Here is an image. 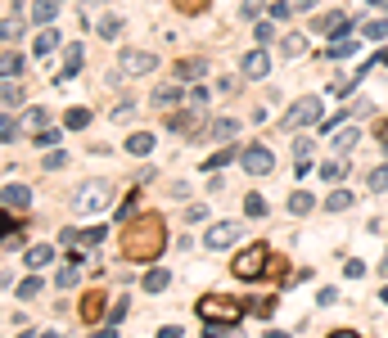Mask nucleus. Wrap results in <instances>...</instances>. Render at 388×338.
I'll use <instances>...</instances> for the list:
<instances>
[{"instance_id": "obj_1", "label": "nucleus", "mask_w": 388, "mask_h": 338, "mask_svg": "<svg viewBox=\"0 0 388 338\" xmlns=\"http://www.w3.org/2000/svg\"><path fill=\"white\" fill-rule=\"evenodd\" d=\"M163 244H167V226L158 212H140L122 230V257H131V262H154L163 253Z\"/></svg>"}, {"instance_id": "obj_2", "label": "nucleus", "mask_w": 388, "mask_h": 338, "mask_svg": "<svg viewBox=\"0 0 388 338\" xmlns=\"http://www.w3.org/2000/svg\"><path fill=\"white\" fill-rule=\"evenodd\" d=\"M199 316L212 325H235L244 316V302L240 298H226V293H208V298H199Z\"/></svg>"}, {"instance_id": "obj_3", "label": "nucleus", "mask_w": 388, "mask_h": 338, "mask_svg": "<svg viewBox=\"0 0 388 338\" xmlns=\"http://www.w3.org/2000/svg\"><path fill=\"white\" fill-rule=\"evenodd\" d=\"M267 266H271V248H267V244H249L244 253H235V266H231V270H235L240 279H258Z\"/></svg>"}, {"instance_id": "obj_4", "label": "nucleus", "mask_w": 388, "mask_h": 338, "mask_svg": "<svg viewBox=\"0 0 388 338\" xmlns=\"http://www.w3.org/2000/svg\"><path fill=\"white\" fill-rule=\"evenodd\" d=\"M316 118H320V100H316V95H307V100H298V104L285 113V127L298 131V127H307V122H316Z\"/></svg>"}, {"instance_id": "obj_5", "label": "nucleus", "mask_w": 388, "mask_h": 338, "mask_svg": "<svg viewBox=\"0 0 388 338\" xmlns=\"http://www.w3.org/2000/svg\"><path fill=\"white\" fill-rule=\"evenodd\" d=\"M109 203V180H91V185H82L77 194V212H95Z\"/></svg>"}, {"instance_id": "obj_6", "label": "nucleus", "mask_w": 388, "mask_h": 338, "mask_svg": "<svg viewBox=\"0 0 388 338\" xmlns=\"http://www.w3.org/2000/svg\"><path fill=\"white\" fill-rule=\"evenodd\" d=\"M77 312H82V321H86V325H95L100 316H104V293H100V289H91V293L82 298V307H77Z\"/></svg>"}, {"instance_id": "obj_7", "label": "nucleus", "mask_w": 388, "mask_h": 338, "mask_svg": "<svg viewBox=\"0 0 388 338\" xmlns=\"http://www.w3.org/2000/svg\"><path fill=\"white\" fill-rule=\"evenodd\" d=\"M271 162H276V158H271V153L262 149V144H253V149L244 153V167H249L253 176H262V171H271Z\"/></svg>"}, {"instance_id": "obj_8", "label": "nucleus", "mask_w": 388, "mask_h": 338, "mask_svg": "<svg viewBox=\"0 0 388 338\" xmlns=\"http://www.w3.org/2000/svg\"><path fill=\"white\" fill-rule=\"evenodd\" d=\"M158 59L154 54H140V50H122V72H149Z\"/></svg>"}, {"instance_id": "obj_9", "label": "nucleus", "mask_w": 388, "mask_h": 338, "mask_svg": "<svg viewBox=\"0 0 388 338\" xmlns=\"http://www.w3.org/2000/svg\"><path fill=\"white\" fill-rule=\"evenodd\" d=\"M267 68H271L267 50H253V54H244V77H267Z\"/></svg>"}, {"instance_id": "obj_10", "label": "nucleus", "mask_w": 388, "mask_h": 338, "mask_svg": "<svg viewBox=\"0 0 388 338\" xmlns=\"http://www.w3.org/2000/svg\"><path fill=\"white\" fill-rule=\"evenodd\" d=\"M231 239H235V226H231V221H222V226L208 230V248H226Z\"/></svg>"}, {"instance_id": "obj_11", "label": "nucleus", "mask_w": 388, "mask_h": 338, "mask_svg": "<svg viewBox=\"0 0 388 338\" xmlns=\"http://www.w3.org/2000/svg\"><path fill=\"white\" fill-rule=\"evenodd\" d=\"M280 50H285V54H302V50H307V36H302V32H289L285 41H280Z\"/></svg>"}, {"instance_id": "obj_12", "label": "nucleus", "mask_w": 388, "mask_h": 338, "mask_svg": "<svg viewBox=\"0 0 388 338\" xmlns=\"http://www.w3.org/2000/svg\"><path fill=\"white\" fill-rule=\"evenodd\" d=\"M5 203L9 208H27V190L23 185H5Z\"/></svg>"}, {"instance_id": "obj_13", "label": "nucleus", "mask_w": 388, "mask_h": 338, "mask_svg": "<svg viewBox=\"0 0 388 338\" xmlns=\"http://www.w3.org/2000/svg\"><path fill=\"white\" fill-rule=\"evenodd\" d=\"M176 9H181V14H203L208 5H212V0H172Z\"/></svg>"}, {"instance_id": "obj_14", "label": "nucleus", "mask_w": 388, "mask_h": 338, "mask_svg": "<svg viewBox=\"0 0 388 338\" xmlns=\"http://www.w3.org/2000/svg\"><path fill=\"white\" fill-rule=\"evenodd\" d=\"M127 149H131V153H149V149H154V135H131Z\"/></svg>"}, {"instance_id": "obj_15", "label": "nucleus", "mask_w": 388, "mask_h": 338, "mask_svg": "<svg viewBox=\"0 0 388 338\" xmlns=\"http://www.w3.org/2000/svg\"><path fill=\"white\" fill-rule=\"evenodd\" d=\"M316 27H320V32H339V27H343V14H325V18H316Z\"/></svg>"}, {"instance_id": "obj_16", "label": "nucleus", "mask_w": 388, "mask_h": 338, "mask_svg": "<svg viewBox=\"0 0 388 338\" xmlns=\"http://www.w3.org/2000/svg\"><path fill=\"white\" fill-rule=\"evenodd\" d=\"M54 257V248H32V253H27V266H45Z\"/></svg>"}, {"instance_id": "obj_17", "label": "nucleus", "mask_w": 388, "mask_h": 338, "mask_svg": "<svg viewBox=\"0 0 388 338\" xmlns=\"http://www.w3.org/2000/svg\"><path fill=\"white\" fill-rule=\"evenodd\" d=\"M145 284L154 289V293H158V289H167V270H149V279H145Z\"/></svg>"}, {"instance_id": "obj_18", "label": "nucleus", "mask_w": 388, "mask_h": 338, "mask_svg": "<svg viewBox=\"0 0 388 338\" xmlns=\"http://www.w3.org/2000/svg\"><path fill=\"white\" fill-rule=\"evenodd\" d=\"M54 45H59V36H54V32H41V41H36V50H41V54H50Z\"/></svg>"}, {"instance_id": "obj_19", "label": "nucleus", "mask_w": 388, "mask_h": 338, "mask_svg": "<svg viewBox=\"0 0 388 338\" xmlns=\"http://www.w3.org/2000/svg\"><path fill=\"white\" fill-rule=\"evenodd\" d=\"M23 122H27L32 131H45V127H41V122H45V113H41V109H27V118H23Z\"/></svg>"}, {"instance_id": "obj_20", "label": "nucleus", "mask_w": 388, "mask_h": 338, "mask_svg": "<svg viewBox=\"0 0 388 338\" xmlns=\"http://www.w3.org/2000/svg\"><path fill=\"white\" fill-rule=\"evenodd\" d=\"M50 18H54V5H50V0H41V5H36V23H50Z\"/></svg>"}, {"instance_id": "obj_21", "label": "nucleus", "mask_w": 388, "mask_h": 338, "mask_svg": "<svg viewBox=\"0 0 388 338\" xmlns=\"http://www.w3.org/2000/svg\"><path fill=\"white\" fill-rule=\"evenodd\" d=\"M86 122H91L86 109H72V113H68V127H86Z\"/></svg>"}, {"instance_id": "obj_22", "label": "nucleus", "mask_w": 388, "mask_h": 338, "mask_svg": "<svg viewBox=\"0 0 388 338\" xmlns=\"http://www.w3.org/2000/svg\"><path fill=\"white\" fill-rule=\"evenodd\" d=\"M244 208H249V217H262V212H267V203H262L258 194H249V203H244Z\"/></svg>"}, {"instance_id": "obj_23", "label": "nucleus", "mask_w": 388, "mask_h": 338, "mask_svg": "<svg viewBox=\"0 0 388 338\" xmlns=\"http://www.w3.org/2000/svg\"><path fill=\"white\" fill-rule=\"evenodd\" d=\"M348 203H352V194H343V190H339V194H334V199H329V203H325V208H329V212H339V208H348Z\"/></svg>"}, {"instance_id": "obj_24", "label": "nucleus", "mask_w": 388, "mask_h": 338, "mask_svg": "<svg viewBox=\"0 0 388 338\" xmlns=\"http://www.w3.org/2000/svg\"><path fill=\"white\" fill-rule=\"evenodd\" d=\"M289 208H293V212H307V208H311V194H293Z\"/></svg>"}, {"instance_id": "obj_25", "label": "nucleus", "mask_w": 388, "mask_h": 338, "mask_svg": "<svg viewBox=\"0 0 388 338\" xmlns=\"http://www.w3.org/2000/svg\"><path fill=\"white\" fill-rule=\"evenodd\" d=\"M371 185H375V190L388 185V167H375V171H371Z\"/></svg>"}, {"instance_id": "obj_26", "label": "nucleus", "mask_w": 388, "mask_h": 338, "mask_svg": "<svg viewBox=\"0 0 388 338\" xmlns=\"http://www.w3.org/2000/svg\"><path fill=\"white\" fill-rule=\"evenodd\" d=\"M203 68H208L203 59H185V63H181V72H185V77H194V72H203Z\"/></svg>"}, {"instance_id": "obj_27", "label": "nucleus", "mask_w": 388, "mask_h": 338, "mask_svg": "<svg viewBox=\"0 0 388 338\" xmlns=\"http://www.w3.org/2000/svg\"><path fill=\"white\" fill-rule=\"evenodd\" d=\"M118 27H122L118 18H100V32H104V36H118Z\"/></svg>"}, {"instance_id": "obj_28", "label": "nucleus", "mask_w": 388, "mask_h": 338, "mask_svg": "<svg viewBox=\"0 0 388 338\" xmlns=\"http://www.w3.org/2000/svg\"><path fill=\"white\" fill-rule=\"evenodd\" d=\"M240 9H244V18H258V14H262V0H244Z\"/></svg>"}, {"instance_id": "obj_29", "label": "nucleus", "mask_w": 388, "mask_h": 338, "mask_svg": "<svg viewBox=\"0 0 388 338\" xmlns=\"http://www.w3.org/2000/svg\"><path fill=\"white\" fill-rule=\"evenodd\" d=\"M14 100H23V86L9 82V86H5V104H14Z\"/></svg>"}, {"instance_id": "obj_30", "label": "nucleus", "mask_w": 388, "mask_h": 338, "mask_svg": "<svg viewBox=\"0 0 388 338\" xmlns=\"http://www.w3.org/2000/svg\"><path fill=\"white\" fill-rule=\"evenodd\" d=\"M77 68H82V50L72 45V50H68V72H77Z\"/></svg>"}, {"instance_id": "obj_31", "label": "nucleus", "mask_w": 388, "mask_h": 338, "mask_svg": "<svg viewBox=\"0 0 388 338\" xmlns=\"http://www.w3.org/2000/svg\"><path fill=\"white\" fill-rule=\"evenodd\" d=\"M334 338H357V334H348V330H339V334H334Z\"/></svg>"}, {"instance_id": "obj_32", "label": "nucleus", "mask_w": 388, "mask_h": 338, "mask_svg": "<svg viewBox=\"0 0 388 338\" xmlns=\"http://www.w3.org/2000/svg\"><path fill=\"white\" fill-rule=\"evenodd\" d=\"M298 5H302V9H307V5H316V0H298Z\"/></svg>"}]
</instances>
